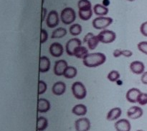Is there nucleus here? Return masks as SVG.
<instances>
[{"label":"nucleus","mask_w":147,"mask_h":131,"mask_svg":"<svg viewBox=\"0 0 147 131\" xmlns=\"http://www.w3.org/2000/svg\"><path fill=\"white\" fill-rule=\"evenodd\" d=\"M127 1H135V0H127Z\"/></svg>","instance_id":"39"},{"label":"nucleus","mask_w":147,"mask_h":131,"mask_svg":"<svg viewBox=\"0 0 147 131\" xmlns=\"http://www.w3.org/2000/svg\"><path fill=\"white\" fill-rule=\"evenodd\" d=\"M132 55H133V52L131 50H122V56H123L124 57L129 58L131 56H132Z\"/></svg>","instance_id":"34"},{"label":"nucleus","mask_w":147,"mask_h":131,"mask_svg":"<svg viewBox=\"0 0 147 131\" xmlns=\"http://www.w3.org/2000/svg\"><path fill=\"white\" fill-rule=\"evenodd\" d=\"M130 69L135 74H142L145 70L144 63L139 60H135L131 63Z\"/></svg>","instance_id":"15"},{"label":"nucleus","mask_w":147,"mask_h":131,"mask_svg":"<svg viewBox=\"0 0 147 131\" xmlns=\"http://www.w3.org/2000/svg\"><path fill=\"white\" fill-rule=\"evenodd\" d=\"M115 129L117 131H131V125L130 122L126 119H121L114 125Z\"/></svg>","instance_id":"14"},{"label":"nucleus","mask_w":147,"mask_h":131,"mask_svg":"<svg viewBox=\"0 0 147 131\" xmlns=\"http://www.w3.org/2000/svg\"><path fill=\"white\" fill-rule=\"evenodd\" d=\"M138 49L144 54L147 55V41H142L137 45Z\"/></svg>","instance_id":"31"},{"label":"nucleus","mask_w":147,"mask_h":131,"mask_svg":"<svg viewBox=\"0 0 147 131\" xmlns=\"http://www.w3.org/2000/svg\"><path fill=\"white\" fill-rule=\"evenodd\" d=\"M48 126V120L44 117H39L37 119V129L38 131H44Z\"/></svg>","instance_id":"23"},{"label":"nucleus","mask_w":147,"mask_h":131,"mask_svg":"<svg viewBox=\"0 0 147 131\" xmlns=\"http://www.w3.org/2000/svg\"><path fill=\"white\" fill-rule=\"evenodd\" d=\"M66 34H67V30H66V29L63 28V27H59V28L55 29L52 33L51 38H61V37H63L64 36H65Z\"/></svg>","instance_id":"25"},{"label":"nucleus","mask_w":147,"mask_h":131,"mask_svg":"<svg viewBox=\"0 0 147 131\" xmlns=\"http://www.w3.org/2000/svg\"><path fill=\"white\" fill-rule=\"evenodd\" d=\"M93 12H94V13L96 15L100 16V17H103V16L106 15L108 14L109 9L106 6L102 5V4H97L93 7Z\"/></svg>","instance_id":"21"},{"label":"nucleus","mask_w":147,"mask_h":131,"mask_svg":"<svg viewBox=\"0 0 147 131\" xmlns=\"http://www.w3.org/2000/svg\"><path fill=\"white\" fill-rule=\"evenodd\" d=\"M63 46L59 43H53L50 46V53L53 57H60L63 54Z\"/></svg>","instance_id":"13"},{"label":"nucleus","mask_w":147,"mask_h":131,"mask_svg":"<svg viewBox=\"0 0 147 131\" xmlns=\"http://www.w3.org/2000/svg\"><path fill=\"white\" fill-rule=\"evenodd\" d=\"M77 73L78 71L76 67H74V66H67V69L65 71L63 76L66 79H73L74 77H76Z\"/></svg>","instance_id":"24"},{"label":"nucleus","mask_w":147,"mask_h":131,"mask_svg":"<svg viewBox=\"0 0 147 131\" xmlns=\"http://www.w3.org/2000/svg\"><path fill=\"white\" fill-rule=\"evenodd\" d=\"M122 115V110L120 107H115L111 109L106 115V119L109 121H114Z\"/></svg>","instance_id":"19"},{"label":"nucleus","mask_w":147,"mask_h":131,"mask_svg":"<svg viewBox=\"0 0 147 131\" xmlns=\"http://www.w3.org/2000/svg\"><path fill=\"white\" fill-rule=\"evenodd\" d=\"M93 35H94V34H93V33H87V34H86V35H85L84 38H83V43H87V42L88 41L89 39H90L91 37H93Z\"/></svg>","instance_id":"37"},{"label":"nucleus","mask_w":147,"mask_h":131,"mask_svg":"<svg viewBox=\"0 0 147 131\" xmlns=\"http://www.w3.org/2000/svg\"><path fill=\"white\" fill-rule=\"evenodd\" d=\"M113 56L115 58L120 57L121 56H122V50H121V49H116V50H114L113 52Z\"/></svg>","instance_id":"35"},{"label":"nucleus","mask_w":147,"mask_h":131,"mask_svg":"<svg viewBox=\"0 0 147 131\" xmlns=\"http://www.w3.org/2000/svg\"><path fill=\"white\" fill-rule=\"evenodd\" d=\"M59 20H60L59 16L57 12L52 10L47 14V17L46 19V24L50 28H54L58 25Z\"/></svg>","instance_id":"8"},{"label":"nucleus","mask_w":147,"mask_h":131,"mask_svg":"<svg viewBox=\"0 0 147 131\" xmlns=\"http://www.w3.org/2000/svg\"><path fill=\"white\" fill-rule=\"evenodd\" d=\"M140 32L144 36L147 37V21L144 22L141 24Z\"/></svg>","instance_id":"33"},{"label":"nucleus","mask_w":147,"mask_h":131,"mask_svg":"<svg viewBox=\"0 0 147 131\" xmlns=\"http://www.w3.org/2000/svg\"><path fill=\"white\" fill-rule=\"evenodd\" d=\"M106 56L102 53H88L83 59L84 66L88 68H95L101 66L106 62Z\"/></svg>","instance_id":"1"},{"label":"nucleus","mask_w":147,"mask_h":131,"mask_svg":"<svg viewBox=\"0 0 147 131\" xmlns=\"http://www.w3.org/2000/svg\"><path fill=\"white\" fill-rule=\"evenodd\" d=\"M76 131H88L90 128V122L88 118H79L75 122Z\"/></svg>","instance_id":"9"},{"label":"nucleus","mask_w":147,"mask_h":131,"mask_svg":"<svg viewBox=\"0 0 147 131\" xmlns=\"http://www.w3.org/2000/svg\"><path fill=\"white\" fill-rule=\"evenodd\" d=\"M88 54V50L84 46H79L75 50L73 56H76L78 58H84Z\"/></svg>","instance_id":"22"},{"label":"nucleus","mask_w":147,"mask_h":131,"mask_svg":"<svg viewBox=\"0 0 147 131\" xmlns=\"http://www.w3.org/2000/svg\"><path fill=\"white\" fill-rule=\"evenodd\" d=\"M107 78L110 81H116L120 78V73H119V72L118 71L113 70L108 73Z\"/></svg>","instance_id":"28"},{"label":"nucleus","mask_w":147,"mask_h":131,"mask_svg":"<svg viewBox=\"0 0 147 131\" xmlns=\"http://www.w3.org/2000/svg\"><path fill=\"white\" fill-rule=\"evenodd\" d=\"M82 45L81 40L79 38L75 37V38H72L69 40L66 43L65 49L67 54L70 56H73V53H74L75 50L78 47Z\"/></svg>","instance_id":"7"},{"label":"nucleus","mask_w":147,"mask_h":131,"mask_svg":"<svg viewBox=\"0 0 147 131\" xmlns=\"http://www.w3.org/2000/svg\"><path fill=\"white\" fill-rule=\"evenodd\" d=\"M47 83H45L43 81L40 80L39 81V86H38V94L41 95L43 94L45 92L47 91Z\"/></svg>","instance_id":"29"},{"label":"nucleus","mask_w":147,"mask_h":131,"mask_svg":"<svg viewBox=\"0 0 147 131\" xmlns=\"http://www.w3.org/2000/svg\"><path fill=\"white\" fill-rule=\"evenodd\" d=\"M138 103L142 106L147 105V93L142 92L138 98Z\"/></svg>","instance_id":"30"},{"label":"nucleus","mask_w":147,"mask_h":131,"mask_svg":"<svg viewBox=\"0 0 147 131\" xmlns=\"http://www.w3.org/2000/svg\"><path fill=\"white\" fill-rule=\"evenodd\" d=\"M48 39V33L46 31L45 29H42L41 30V40H40V43L42 44V43H45L46 41Z\"/></svg>","instance_id":"32"},{"label":"nucleus","mask_w":147,"mask_h":131,"mask_svg":"<svg viewBox=\"0 0 147 131\" xmlns=\"http://www.w3.org/2000/svg\"><path fill=\"white\" fill-rule=\"evenodd\" d=\"M66 91V85L63 81H57L52 87V92L56 96L63 95Z\"/></svg>","instance_id":"16"},{"label":"nucleus","mask_w":147,"mask_h":131,"mask_svg":"<svg viewBox=\"0 0 147 131\" xmlns=\"http://www.w3.org/2000/svg\"><path fill=\"white\" fill-rule=\"evenodd\" d=\"M141 93L142 92L137 88H131L126 92V98L128 102L131 103H136L138 102V98Z\"/></svg>","instance_id":"12"},{"label":"nucleus","mask_w":147,"mask_h":131,"mask_svg":"<svg viewBox=\"0 0 147 131\" xmlns=\"http://www.w3.org/2000/svg\"><path fill=\"white\" fill-rule=\"evenodd\" d=\"M99 42H100V40H99L98 35H93V37H90L88 40V41L87 42L88 47V48L90 49V50H94V49H96V47L98 46Z\"/></svg>","instance_id":"26"},{"label":"nucleus","mask_w":147,"mask_h":131,"mask_svg":"<svg viewBox=\"0 0 147 131\" xmlns=\"http://www.w3.org/2000/svg\"><path fill=\"white\" fill-rule=\"evenodd\" d=\"M69 32L70 34L73 36H77L80 35L82 32V27L80 24H73L69 28Z\"/></svg>","instance_id":"27"},{"label":"nucleus","mask_w":147,"mask_h":131,"mask_svg":"<svg viewBox=\"0 0 147 131\" xmlns=\"http://www.w3.org/2000/svg\"><path fill=\"white\" fill-rule=\"evenodd\" d=\"M144 114V111L142 108L138 106H133L129 108L127 111L128 117L132 119H136L142 117Z\"/></svg>","instance_id":"11"},{"label":"nucleus","mask_w":147,"mask_h":131,"mask_svg":"<svg viewBox=\"0 0 147 131\" xmlns=\"http://www.w3.org/2000/svg\"><path fill=\"white\" fill-rule=\"evenodd\" d=\"M113 22V19L111 17H96L93 21V27L97 30H104L109 27Z\"/></svg>","instance_id":"5"},{"label":"nucleus","mask_w":147,"mask_h":131,"mask_svg":"<svg viewBox=\"0 0 147 131\" xmlns=\"http://www.w3.org/2000/svg\"><path fill=\"white\" fill-rule=\"evenodd\" d=\"M72 92L77 99H83L87 95V90L82 82L76 81L72 85Z\"/></svg>","instance_id":"3"},{"label":"nucleus","mask_w":147,"mask_h":131,"mask_svg":"<svg viewBox=\"0 0 147 131\" xmlns=\"http://www.w3.org/2000/svg\"><path fill=\"white\" fill-rule=\"evenodd\" d=\"M47 10H46V8H44L43 7L42 8V21H44L45 19V16L46 14H47Z\"/></svg>","instance_id":"38"},{"label":"nucleus","mask_w":147,"mask_h":131,"mask_svg":"<svg viewBox=\"0 0 147 131\" xmlns=\"http://www.w3.org/2000/svg\"><path fill=\"white\" fill-rule=\"evenodd\" d=\"M50 60L47 56H41L40 58V67L39 71L40 73H45L47 72L50 69Z\"/></svg>","instance_id":"18"},{"label":"nucleus","mask_w":147,"mask_h":131,"mask_svg":"<svg viewBox=\"0 0 147 131\" xmlns=\"http://www.w3.org/2000/svg\"><path fill=\"white\" fill-rule=\"evenodd\" d=\"M78 6L79 17L80 20L83 21L90 20L93 15L90 1L89 0H79Z\"/></svg>","instance_id":"2"},{"label":"nucleus","mask_w":147,"mask_h":131,"mask_svg":"<svg viewBox=\"0 0 147 131\" xmlns=\"http://www.w3.org/2000/svg\"><path fill=\"white\" fill-rule=\"evenodd\" d=\"M67 63L66 60L61 59L55 61L54 66V73L56 76H63L64 72L67 67Z\"/></svg>","instance_id":"10"},{"label":"nucleus","mask_w":147,"mask_h":131,"mask_svg":"<svg viewBox=\"0 0 147 131\" xmlns=\"http://www.w3.org/2000/svg\"><path fill=\"white\" fill-rule=\"evenodd\" d=\"M50 109V102L44 98H40L37 103V111L40 113L47 112Z\"/></svg>","instance_id":"17"},{"label":"nucleus","mask_w":147,"mask_h":131,"mask_svg":"<svg viewBox=\"0 0 147 131\" xmlns=\"http://www.w3.org/2000/svg\"><path fill=\"white\" fill-rule=\"evenodd\" d=\"M88 112L87 107L83 104H78L72 109V112L77 116H84Z\"/></svg>","instance_id":"20"},{"label":"nucleus","mask_w":147,"mask_h":131,"mask_svg":"<svg viewBox=\"0 0 147 131\" xmlns=\"http://www.w3.org/2000/svg\"><path fill=\"white\" fill-rule=\"evenodd\" d=\"M141 81H142V82L144 84L147 85V71L144 72L142 73V77H141Z\"/></svg>","instance_id":"36"},{"label":"nucleus","mask_w":147,"mask_h":131,"mask_svg":"<svg viewBox=\"0 0 147 131\" xmlns=\"http://www.w3.org/2000/svg\"><path fill=\"white\" fill-rule=\"evenodd\" d=\"M136 131H144V130H136Z\"/></svg>","instance_id":"40"},{"label":"nucleus","mask_w":147,"mask_h":131,"mask_svg":"<svg viewBox=\"0 0 147 131\" xmlns=\"http://www.w3.org/2000/svg\"><path fill=\"white\" fill-rule=\"evenodd\" d=\"M99 40L102 43L109 44L111 43L116 40V34L113 31L110 30H103L98 35Z\"/></svg>","instance_id":"6"},{"label":"nucleus","mask_w":147,"mask_h":131,"mask_svg":"<svg viewBox=\"0 0 147 131\" xmlns=\"http://www.w3.org/2000/svg\"><path fill=\"white\" fill-rule=\"evenodd\" d=\"M76 14L75 10L71 7H66L62 10L60 20L65 24H70L76 20Z\"/></svg>","instance_id":"4"}]
</instances>
